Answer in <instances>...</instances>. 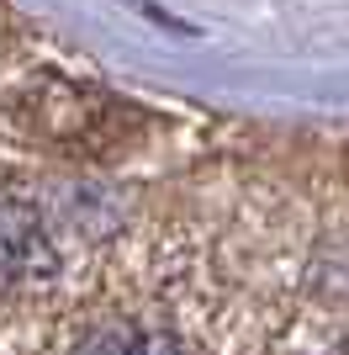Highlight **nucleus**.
<instances>
[{"mask_svg":"<svg viewBox=\"0 0 349 355\" xmlns=\"http://www.w3.org/2000/svg\"><path fill=\"white\" fill-rule=\"evenodd\" d=\"M53 270H58V250L37 207L0 196V297L37 292V286L53 282Z\"/></svg>","mask_w":349,"mask_h":355,"instance_id":"1","label":"nucleus"},{"mask_svg":"<svg viewBox=\"0 0 349 355\" xmlns=\"http://www.w3.org/2000/svg\"><path fill=\"white\" fill-rule=\"evenodd\" d=\"M74 355H186V350L174 345V334H159V329L106 324V329H96Z\"/></svg>","mask_w":349,"mask_h":355,"instance_id":"2","label":"nucleus"}]
</instances>
